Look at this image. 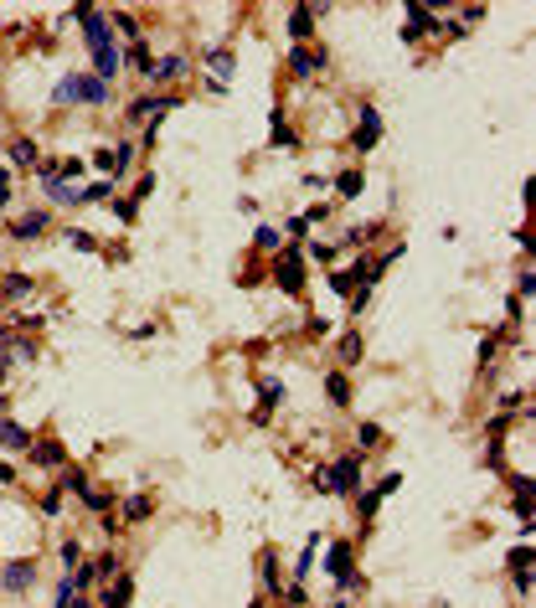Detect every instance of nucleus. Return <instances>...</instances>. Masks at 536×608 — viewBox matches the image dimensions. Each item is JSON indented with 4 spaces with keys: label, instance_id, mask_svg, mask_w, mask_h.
Wrapping results in <instances>:
<instances>
[{
    "label": "nucleus",
    "instance_id": "f257e3e1",
    "mask_svg": "<svg viewBox=\"0 0 536 608\" xmlns=\"http://www.w3.org/2000/svg\"><path fill=\"white\" fill-rule=\"evenodd\" d=\"M52 98H57V103H103V98H109V83H103V78H78V73H68V78L52 88Z\"/></svg>",
    "mask_w": 536,
    "mask_h": 608
},
{
    "label": "nucleus",
    "instance_id": "f03ea898",
    "mask_svg": "<svg viewBox=\"0 0 536 608\" xmlns=\"http://www.w3.org/2000/svg\"><path fill=\"white\" fill-rule=\"evenodd\" d=\"M278 289H284V294H299V289H305V253H299V248H289V253H278Z\"/></svg>",
    "mask_w": 536,
    "mask_h": 608
},
{
    "label": "nucleus",
    "instance_id": "7ed1b4c3",
    "mask_svg": "<svg viewBox=\"0 0 536 608\" xmlns=\"http://www.w3.org/2000/svg\"><path fill=\"white\" fill-rule=\"evenodd\" d=\"M356 485H361V459H335L325 469V490L330 495H351Z\"/></svg>",
    "mask_w": 536,
    "mask_h": 608
},
{
    "label": "nucleus",
    "instance_id": "20e7f679",
    "mask_svg": "<svg viewBox=\"0 0 536 608\" xmlns=\"http://www.w3.org/2000/svg\"><path fill=\"white\" fill-rule=\"evenodd\" d=\"M78 21H83V36H88V47L98 52V47H109L114 41V31H109V21H103L93 6H78Z\"/></svg>",
    "mask_w": 536,
    "mask_h": 608
},
{
    "label": "nucleus",
    "instance_id": "39448f33",
    "mask_svg": "<svg viewBox=\"0 0 536 608\" xmlns=\"http://www.w3.org/2000/svg\"><path fill=\"white\" fill-rule=\"evenodd\" d=\"M428 31H438V21H433V11H428L423 0H413V6H407V26H402V36L418 41V36H428Z\"/></svg>",
    "mask_w": 536,
    "mask_h": 608
},
{
    "label": "nucleus",
    "instance_id": "423d86ee",
    "mask_svg": "<svg viewBox=\"0 0 536 608\" xmlns=\"http://www.w3.org/2000/svg\"><path fill=\"white\" fill-rule=\"evenodd\" d=\"M325 567H330V577L340 582V588H346V582H351V547H346V541H335V547H330Z\"/></svg>",
    "mask_w": 536,
    "mask_h": 608
},
{
    "label": "nucleus",
    "instance_id": "0eeeda50",
    "mask_svg": "<svg viewBox=\"0 0 536 608\" xmlns=\"http://www.w3.org/2000/svg\"><path fill=\"white\" fill-rule=\"evenodd\" d=\"M382 140V114L377 108H361V129H356V150H372Z\"/></svg>",
    "mask_w": 536,
    "mask_h": 608
},
{
    "label": "nucleus",
    "instance_id": "6e6552de",
    "mask_svg": "<svg viewBox=\"0 0 536 608\" xmlns=\"http://www.w3.org/2000/svg\"><path fill=\"white\" fill-rule=\"evenodd\" d=\"M68 490H78V495H83V505H93V510H109V490H93L88 480H83V474H73V480H68Z\"/></svg>",
    "mask_w": 536,
    "mask_h": 608
},
{
    "label": "nucleus",
    "instance_id": "1a4fd4ad",
    "mask_svg": "<svg viewBox=\"0 0 536 608\" xmlns=\"http://www.w3.org/2000/svg\"><path fill=\"white\" fill-rule=\"evenodd\" d=\"M93 68H98L93 78H103V83H109V78L119 73V47H114V41H109V47H98V52H93Z\"/></svg>",
    "mask_w": 536,
    "mask_h": 608
},
{
    "label": "nucleus",
    "instance_id": "9d476101",
    "mask_svg": "<svg viewBox=\"0 0 536 608\" xmlns=\"http://www.w3.org/2000/svg\"><path fill=\"white\" fill-rule=\"evenodd\" d=\"M160 108H176V98H140V103H130V119L135 124H144V114L160 119Z\"/></svg>",
    "mask_w": 536,
    "mask_h": 608
},
{
    "label": "nucleus",
    "instance_id": "9b49d317",
    "mask_svg": "<svg viewBox=\"0 0 536 608\" xmlns=\"http://www.w3.org/2000/svg\"><path fill=\"white\" fill-rule=\"evenodd\" d=\"M397 485H402V474H387V480H382V485L367 495V500H361V515H377V500H387V495H392Z\"/></svg>",
    "mask_w": 536,
    "mask_h": 608
},
{
    "label": "nucleus",
    "instance_id": "f8f14e48",
    "mask_svg": "<svg viewBox=\"0 0 536 608\" xmlns=\"http://www.w3.org/2000/svg\"><path fill=\"white\" fill-rule=\"evenodd\" d=\"M310 31H315V11H310V6H294V16H289V36L305 41Z\"/></svg>",
    "mask_w": 536,
    "mask_h": 608
},
{
    "label": "nucleus",
    "instance_id": "ddd939ff",
    "mask_svg": "<svg viewBox=\"0 0 536 608\" xmlns=\"http://www.w3.org/2000/svg\"><path fill=\"white\" fill-rule=\"evenodd\" d=\"M320 62H325L320 52H305V47H299V52L289 57V68H294V78H310V73H320Z\"/></svg>",
    "mask_w": 536,
    "mask_h": 608
},
{
    "label": "nucleus",
    "instance_id": "4468645a",
    "mask_svg": "<svg viewBox=\"0 0 536 608\" xmlns=\"http://www.w3.org/2000/svg\"><path fill=\"white\" fill-rule=\"evenodd\" d=\"M181 73H186V57H165V62L149 68V78H155V83H170V78H181Z\"/></svg>",
    "mask_w": 536,
    "mask_h": 608
},
{
    "label": "nucleus",
    "instance_id": "2eb2a0df",
    "mask_svg": "<svg viewBox=\"0 0 536 608\" xmlns=\"http://www.w3.org/2000/svg\"><path fill=\"white\" fill-rule=\"evenodd\" d=\"M361 186H367L361 170H340V176H335V191H340V196H361Z\"/></svg>",
    "mask_w": 536,
    "mask_h": 608
},
{
    "label": "nucleus",
    "instance_id": "dca6fc26",
    "mask_svg": "<svg viewBox=\"0 0 536 608\" xmlns=\"http://www.w3.org/2000/svg\"><path fill=\"white\" fill-rule=\"evenodd\" d=\"M0 444H6V449H26V444H31V433L21 428V423H0Z\"/></svg>",
    "mask_w": 536,
    "mask_h": 608
},
{
    "label": "nucleus",
    "instance_id": "f3484780",
    "mask_svg": "<svg viewBox=\"0 0 536 608\" xmlns=\"http://www.w3.org/2000/svg\"><path fill=\"white\" fill-rule=\"evenodd\" d=\"M130 593H135V582L130 577H114V588H109L103 603H109V608H130Z\"/></svg>",
    "mask_w": 536,
    "mask_h": 608
},
{
    "label": "nucleus",
    "instance_id": "a211bd4d",
    "mask_svg": "<svg viewBox=\"0 0 536 608\" xmlns=\"http://www.w3.org/2000/svg\"><path fill=\"white\" fill-rule=\"evenodd\" d=\"M41 227H47V216H41V211H31V216H21V222L11 227V237H36Z\"/></svg>",
    "mask_w": 536,
    "mask_h": 608
},
{
    "label": "nucleus",
    "instance_id": "6ab92c4d",
    "mask_svg": "<svg viewBox=\"0 0 536 608\" xmlns=\"http://www.w3.org/2000/svg\"><path fill=\"white\" fill-rule=\"evenodd\" d=\"M206 68H211V83L232 78V52H211V57H206Z\"/></svg>",
    "mask_w": 536,
    "mask_h": 608
},
{
    "label": "nucleus",
    "instance_id": "aec40b11",
    "mask_svg": "<svg viewBox=\"0 0 536 608\" xmlns=\"http://www.w3.org/2000/svg\"><path fill=\"white\" fill-rule=\"evenodd\" d=\"M325 392H330V402H340V407H346V402H351V382L335 372V377H325Z\"/></svg>",
    "mask_w": 536,
    "mask_h": 608
},
{
    "label": "nucleus",
    "instance_id": "412c9836",
    "mask_svg": "<svg viewBox=\"0 0 536 608\" xmlns=\"http://www.w3.org/2000/svg\"><path fill=\"white\" fill-rule=\"evenodd\" d=\"M31 577H36V572H31V562H16V567L6 572V588H26Z\"/></svg>",
    "mask_w": 536,
    "mask_h": 608
},
{
    "label": "nucleus",
    "instance_id": "4be33fe9",
    "mask_svg": "<svg viewBox=\"0 0 536 608\" xmlns=\"http://www.w3.org/2000/svg\"><path fill=\"white\" fill-rule=\"evenodd\" d=\"M47 196H52V201H78V191H73L68 181H57V176H47Z\"/></svg>",
    "mask_w": 536,
    "mask_h": 608
},
{
    "label": "nucleus",
    "instance_id": "5701e85b",
    "mask_svg": "<svg viewBox=\"0 0 536 608\" xmlns=\"http://www.w3.org/2000/svg\"><path fill=\"white\" fill-rule=\"evenodd\" d=\"M21 294H31V278L26 273H6V299H21Z\"/></svg>",
    "mask_w": 536,
    "mask_h": 608
},
{
    "label": "nucleus",
    "instance_id": "b1692460",
    "mask_svg": "<svg viewBox=\"0 0 536 608\" xmlns=\"http://www.w3.org/2000/svg\"><path fill=\"white\" fill-rule=\"evenodd\" d=\"M11 160H16V165H31V160H36V145H31V140H16V145H11Z\"/></svg>",
    "mask_w": 536,
    "mask_h": 608
},
{
    "label": "nucleus",
    "instance_id": "393cba45",
    "mask_svg": "<svg viewBox=\"0 0 536 608\" xmlns=\"http://www.w3.org/2000/svg\"><path fill=\"white\" fill-rule=\"evenodd\" d=\"M130 62H135V68L149 78V68H155V57H149V47H144V41H135V52H130Z\"/></svg>",
    "mask_w": 536,
    "mask_h": 608
},
{
    "label": "nucleus",
    "instance_id": "a878e982",
    "mask_svg": "<svg viewBox=\"0 0 536 608\" xmlns=\"http://www.w3.org/2000/svg\"><path fill=\"white\" fill-rule=\"evenodd\" d=\"M149 515V495H135L130 505H124V520H144Z\"/></svg>",
    "mask_w": 536,
    "mask_h": 608
},
{
    "label": "nucleus",
    "instance_id": "bb28decb",
    "mask_svg": "<svg viewBox=\"0 0 536 608\" xmlns=\"http://www.w3.org/2000/svg\"><path fill=\"white\" fill-rule=\"evenodd\" d=\"M356 284H361V278H356V268H351V273H330V289H335V294H351Z\"/></svg>",
    "mask_w": 536,
    "mask_h": 608
},
{
    "label": "nucleus",
    "instance_id": "cd10ccee",
    "mask_svg": "<svg viewBox=\"0 0 536 608\" xmlns=\"http://www.w3.org/2000/svg\"><path fill=\"white\" fill-rule=\"evenodd\" d=\"M36 459H41V464H62L68 454H62V444H41V449H36Z\"/></svg>",
    "mask_w": 536,
    "mask_h": 608
},
{
    "label": "nucleus",
    "instance_id": "c85d7f7f",
    "mask_svg": "<svg viewBox=\"0 0 536 608\" xmlns=\"http://www.w3.org/2000/svg\"><path fill=\"white\" fill-rule=\"evenodd\" d=\"M356 439H361V449H377V444H382V428H377V423H361Z\"/></svg>",
    "mask_w": 536,
    "mask_h": 608
},
{
    "label": "nucleus",
    "instance_id": "c756f323",
    "mask_svg": "<svg viewBox=\"0 0 536 608\" xmlns=\"http://www.w3.org/2000/svg\"><path fill=\"white\" fill-rule=\"evenodd\" d=\"M78 598V582H57V608H73Z\"/></svg>",
    "mask_w": 536,
    "mask_h": 608
},
{
    "label": "nucleus",
    "instance_id": "7c9ffc66",
    "mask_svg": "<svg viewBox=\"0 0 536 608\" xmlns=\"http://www.w3.org/2000/svg\"><path fill=\"white\" fill-rule=\"evenodd\" d=\"M109 196V181H98V186H88V191H78V201H103Z\"/></svg>",
    "mask_w": 536,
    "mask_h": 608
},
{
    "label": "nucleus",
    "instance_id": "2f4dec72",
    "mask_svg": "<svg viewBox=\"0 0 536 608\" xmlns=\"http://www.w3.org/2000/svg\"><path fill=\"white\" fill-rule=\"evenodd\" d=\"M340 356L356 361V356H361V340H356V335H340Z\"/></svg>",
    "mask_w": 536,
    "mask_h": 608
},
{
    "label": "nucleus",
    "instance_id": "473e14b6",
    "mask_svg": "<svg viewBox=\"0 0 536 608\" xmlns=\"http://www.w3.org/2000/svg\"><path fill=\"white\" fill-rule=\"evenodd\" d=\"M278 397H284V382H263V402H268V407H273V402H278Z\"/></svg>",
    "mask_w": 536,
    "mask_h": 608
},
{
    "label": "nucleus",
    "instance_id": "72a5a7b5",
    "mask_svg": "<svg viewBox=\"0 0 536 608\" xmlns=\"http://www.w3.org/2000/svg\"><path fill=\"white\" fill-rule=\"evenodd\" d=\"M510 567H516V572H526V567H531V547H521V552H510Z\"/></svg>",
    "mask_w": 536,
    "mask_h": 608
},
{
    "label": "nucleus",
    "instance_id": "f704fd0d",
    "mask_svg": "<svg viewBox=\"0 0 536 608\" xmlns=\"http://www.w3.org/2000/svg\"><path fill=\"white\" fill-rule=\"evenodd\" d=\"M253 243H258V248H278V232H273V227H258V237H253Z\"/></svg>",
    "mask_w": 536,
    "mask_h": 608
},
{
    "label": "nucleus",
    "instance_id": "c9c22d12",
    "mask_svg": "<svg viewBox=\"0 0 536 608\" xmlns=\"http://www.w3.org/2000/svg\"><path fill=\"white\" fill-rule=\"evenodd\" d=\"M68 237H73V243H78L83 253H93V248H98V243H93V232H68Z\"/></svg>",
    "mask_w": 536,
    "mask_h": 608
},
{
    "label": "nucleus",
    "instance_id": "e433bc0d",
    "mask_svg": "<svg viewBox=\"0 0 536 608\" xmlns=\"http://www.w3.org/2000/svg\"><path fill=\"white\" fill-rule=\"evenodd\" d=\"M263 582H268V588H278V562H273V557L263 562Z\"/></svg>",
    "mask_w": 536,
    "mask_h": 608
},
{
    "label": "nucleus",
    "instance_id": "4c0bfd02",
    "mask_svg": "<svg viewBox=\"0 0 536 608\" xmlns=\"http://www.w3.org/2000/svg\"><path fill=\"white\" fill-rule=\"evenodd\" d=\"M6 201H11V176L0 170V206H6Z\"/></svg>",
    "mask_w": 536,
    "mask_h": 608
},
{
    "label": "nucleus",
    "instance_id": "58836bf2",
    "mask_svg": "<svg viewBox=\"0 0 536 608\" xmlns=\"http://www.w3.org/2000/svg\"><path fill=\"white\" fill-rule=\"evenodd\" d=\"M73 608H93V603H88V598H73Z\"/></svg>",
    "mask_w": 536,
    "mask_h": 608
}]
</instances>
